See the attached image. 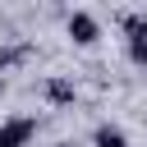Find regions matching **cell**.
<instances>
[{
  "label": "cell",
  "mask_w": 147,
  "mask_h": 147,
  "mask_svg": "<svg viewBox=\"0 0 147 147\" xmlns=\"http://www.w3.org/2000/svg\"><path fill=\"white\" fill-rule=\"evenodd\" d=\"M119 32H124V55H129V64L147 69V14H138V9L119 14Z\"/></svg>",
  "instance_id": "cell-1"
},
{
  "label": "cell",
  "mask_w": 147,
  "mask_h": 147,
  "mask_svg": "<svg viewBox=\"0 0 147 147\" xmlns=\"http://www.w3.org/2000/svg\"><path fill=\"white\" fill-rule=\"evenodd\" d=\"M64 32H69L74 46H96V41H101V18L87 14V9H74V14L64 18Z\"/></svg>",
  "instance_id": "cell-2"
},
{
  "label": "cell",
  "mask_w": 147,
  "mask_h": 147,
  "mask_svg": "<svg viewBox=\"0 0 147 147\" xmlns=\"http://www.w3.org/2000/svg\"><path fill=\"white\" fill-rule=\"evenodd\" d=\"M37 138V119L32 115H9L0 119V147H28Z\"/></svg>",
  "instance_id": "cell-3"
},
{
  "label": "cell",
  "mask_w": 147,
  "mask_h": 147,
  "mask_svg": "<svg viewBox=\"0 0 147 147\" xmlns=\"http://www.w3.org/2000/svg\"><path fill=\"white\" fill-rule=\"evenodd\" d=\"M41 96H46L51 106H74V101H78V87H74V78H64V74H51V78L41 83Z\"/></svg>",
  "instance_id": "cell-4"
},
{
  "label": "cell",
  "mask_w": 147,
  "mask_h": 147,
  "mask_svg": "<svg viewBox=\"0 0 147 147\" xmlns=\"http://www.w3.org/2000/svg\"><path fill=\"white\" fill-rule=\"evenodd\" d=\"M37 55V46L32 41H9L5 51H0V74H9V69H18V64H28Z\"/></svg>",
  "instance_id": "cell-5"
},
{
  "label": "cell",
  "mask_w": 147,
  "mask_h": 147,
  "mask_svg": "<svg viewBox=\"0 0 147 147\" xmlns=\"http://www.w3.org/2000/svg\"><path fill=\"white\" fill-rule=\"evenodd\" d=\"M92 147H129V133L119 124H96L92 129Z\"/></svg>",
  "instance_id": "cell-6"
},
{
  "label": "cell",
  "mask_w": 147,
  "mask_h": 147,
  "mask_svg": "<svg viewBox=\"0 0 147 147\" xmlns=\"http://www.w3.org/2000/svg\"><path fill=\"white\" fill-rule=\"evenodd\" d=\"M51 147H74V142H51Z\"/></svg>",
  "instance_id": "cell-7"
},
{
  "label": "cell",
  "mask_w": 147,
  "mask_h": 147,
  "mask_svg": "<svg viewBox=\"0 0 147 147\" xmlns=\"http://www.w3.org/2000/svg\"><path fill=\"white\" fill-rule=\"evenodd\" d=\"M0 96H5V78H0Z\"/></svg>",
  "instance_id": "cell-8"
}]
</instances>
